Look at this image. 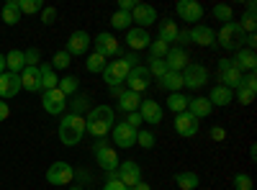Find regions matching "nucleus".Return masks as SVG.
Here are the masks:
<instances>
[{"label": "nucleus", "mask_w": 257, "mask_h": 190, "mask_svg": "<svg viewBox=\"0 0 257 190\" xmlns=\"http://www.w3.org/2000/svg\"><path fill=\"white\" fill-rule=\"evenodd\" d=\"M116 123V113L111 105H98V108H90L88 116H85V134H93L95 139H103L113 129Z\"/></svg>", "instance_id": "nucleus-1"}, {"label": "nucleus", "mask_w": 257, "mask_h": 190, "mask_svg": "<svg viewBox=\"0 0 257 190\" xmlns=\"http://www.w3.org/2000/svg\"><path fill=\"white\" fill-rule=\"evenodd\" d=\"M57 136L64 146H75L82 141L85 136V118L82 116H75V113H67L62 116L59 121V129H57Z\"/></svg>", "instance_id": "nucleus-2"}, {"label": "nucleus", "mask_w": 257, "mask_h": 190, "mask_svg": "<svg viewBox=\"0 0 257 190\" xmlns=\"http://www.w3.org/2000/svg\"><path fill=\"white\" fill-rule=\"evenodd\" d=\"M242 39H244V31L239 29V21H229L216 34V44H221V49L226 52H237L242 49Z\"/></svg>", "instance_id": "nucleus-3"}, {"label": "nucleus", "mask_w": 257, "mask_h": 190, "mask_svg": "<svg viewBox=\"0 0 257 190\" xmlns=\"http://www.w3.org/2000/svg\"><path fill=\"white\" fill-rule=\"evenodd\" d=\"M180 75H183V88H190V90H201L208 82V70L203 65H196V62H188Z\"/></svg>", "instance_id": "nucleus-4"}, {"label": "nucleus", "mask_w": 257, "mask_h": 190, "mask_svg": "<svg viewBox=\"0 0 257 190\" xmlns=\"http://www.w3.org/2000/svg\"><path fill=\"white\" fill-rule=\"evenodd\" d=\"M128 72H132V65L126 59H116V62H108L103 70V80L108 82V88H118L121 82H126Z\"/></svg>", "instance_id": "nucleus-5"}, {"label": "nucleus", "mask_w": 257, "mask_h": 190, "mask_svg": "<svg viewBox=\"0 0 257 190\" xmlns=\"http://www.w3.org/2000/svg\"><path fill=\"white\" fill-rule=\"evenodd\" d=\"M242 77H244V72H239L237 67H234V62H231L229 57L219 62V80H221L224 88L237 90V88L242 85Z\"/></svg>", "instance_id": "nucleus-6"}, {"label": "nucleus", "mask_w": 257, "mask_h": 190, "mask_svg": "<svg viewBox=\"0 0 257 190\" xmlns=\"http://www.w3.org/2000/svg\"><path fill=\"white\" fill-rule=\"evenodd\" d=\"M72 177H75V167L67 164V162H54L47 170V182L49 185H70Z\"/></svg>", "instance_id": "nucleus-7"}, {"label": "nucleus", "mask_w": 257, "mask_h": 190, "mask_svg": "<svg viewBox=\"0 0 257 190\" xmlns=\"http://www.w3.org/2000/svg\"><path fill=\"white\" fill-rule=\"evenodd\" d=\"M95 159H98V164L103 167L105 172H113L116 167H118V152L113 149V146H108L103 139H98V144H95Z\"/></svg>", "instance_id": "nucleus-8"}, {"label": "nucleus", "mask_w": 257, "mask_h": 190, "mask_svg": "<svg viewBox=\"0 0 257 190\" xmlns=\"http://www.w3.org/2000/svg\"><path fill=\"white\" fill-rule=\"evenodd\" d=\"M180 21H185V24H196L198 26V21L203 18V6L198 3V0H178V6H175Z\"/></svg>", "instance_id": "nucleus-9"}, {"label": "nucleus", "mask_w": 257, "mask_h": 190, "mask_svg": "<svg viewBox=\"0 0 257 190\" xmlns=\"http://www.w3.org/2000/svg\"><path fill=\"white\" fill-rule=\"evenodd\" d=\"M116 177L126 185V187H134L137 182H142V167L132 159H126V162H118L116 167Z\"/></svg>", "instance_id": "nucleus-10"}, {"label": "nucleus", "mask_w": 257, "mask_h": 190, "mask_svg": "<svg viewBox=\"0 0 257 190\" xmlns=\"http://www.w3.org/2000/svg\"><path fill=\"white\" fill-rule=\"evenodd\" d=\"M126 82H128V90L142 95V93L149 88V82H152V75H149V70H147L144 65H137V67H132V72H128Z\"/></svg>", "instance_id": "nucleus-11"}, {"label": "nucleus", "mask_w": 257, "mask_h": 190, "mask_svg": "<svg viewBox=\"0 0 257 190\" xmlns=\"http://www.w3.org/2000/svg\"><path fill=\"white\" fill-rule=\"evenodd\" d=\"M41 105H44V111H47V113L57 116V113H62L64 108H67V98L62 95L59 88H54V90H44V93H41Z\"/></svg>", "instance_id": "nucleus-12"}, {"label": "nucleus", "mask_w": 257, "mask_h": 190, "mask_svg": "<svg viewBox=\"0 0 257 190\" xmlns=\"http://www.w3.org/2000/svg\"><path fill=\"white\" fill-rule=\"evenodd\" d=\"M95 52L103 54L105 59H111V57H118V54H121V44H118V39H116L113 34L103 31V34H98V39H95Z\"/></svg>", "instance_id": "nucleus-13"}, {"label": "nucleus", "mask_w": 257, "mask_h": 190, "mask_svg": "<svg viewBox=\"0 0 257 190\" xmlns=\"http://www.w3.org/2000/svg\"><path fill=\"white\" fill-rule=\"evenodd\" d=\"M132 21L137 24V29H147V26L157 24V11L147 3H137L134 11H132Z\"/></svg>", "instance_id": "nucleus-14"}, {"label": "nucleus", "mask_w": 257, "mask_h": 190, "mask_svg": "<svg viewBox=\"0 0 257 190\" xmlns=\"http://www.w3.org/2000/svg\"><path fill=\"white\" fill-rule=\"evenodd\" d=\"M111 131H113V144H118V149H128V146L137 144V129H132V126L116 123Z\"/></svg>", "instance_id": "nucleus-15"}, {"label": "nucleus", "mask_w": 257, "mask_h": 190, "mask_svg": "<svg viewBox=\"0 0 257 190\" xmlns=\"http://www.w3.org/2000/svg\"><path fill=\"white\" fill-rule=\"evenodd\" d=\"M188 62H190V57H188V52L183 47H170V52L165 57V65H167L170 72H183Z\"/></svg>", "instance_id": "nucleus-16"}, {"label": "nucleus", "mask_w": 257, "mask_h": 190, "mask_svg": "<svg viewBox=\"0 0 257 190\" xmlns=\"http://www.w3.org/2000/svg\"><path fill=\"white\" fill-rule=\"evenodd\" d=\"M21 93V77L13 72H3L0 75V100H8L16 98Z\"/></svg>", "instance_id": "nucleus-17"}, {"label": "nucleus", "mask_w": 257, "mask_h": 190, "mask_svg": "<svg viewBox=\"0 0 257 190\" xmlns=\"http://www.w3.org/2000/svg\"><path fill=\"white\" fill-rule=\"evenodd\" d=\"M88 47H90V36H88V31H75L70 39H67V52L70 57H80V54H85L88 52Z\"/></svg>", "instance_id": "nucleus-18"}, {"label": "nucleus", "mask_w": 257, "mask_h": 190, "mask_svg": "<svg viewBox=\"0 0 257 190\" xmlns=\"http://www.w3.org/2000/svg\"><path fill=\"white\" fill-rule=\"evenodd\" d=\"M188 34H190V44H198V47H213L216 44V31L211 26H193Z\"/></svg>", "instance_id": "nucleus-19"}, {"label": "nucleus", "mask_w": 257, "mask_h": 190, "mask_svg": "<svg viewBox=\"0 0 257 190\" xmlns=\"http://www.w3.org/2000/svg\"><path fill=\"white\" fill-rule=\"evenodd\" d=\"M175 131H178L180 136H196V134H198V118L190 116L188 111L178 113V116H175Z\"/></svg>", "instance_id": "nucleus-20"}, {"label": "nucleus", "mask_w": 257, "mask_h": 190, "mask_svg": "<svg viewBox=\"0 0 257 190\" xmlns=\"http://www.w3.org/2000/svg\"><path fill=\"white\" fill-rule=\"evenodd\" d=\"M18 77H21V90H29V93H39L41 90V72H39V67H24Z\"/></svg>", "instance_id": "nucleus-21"}, {"label": "nucleus", "mask_w": 257, "mask_h": 190, "mask_svg": "<svg viewBox=\"0 0 257 190\" xmlns=\"http://www.w3.org/2000/svg\"><path fill=\"white\" fill-rule=\"evenodd\" d=\"M231 62L239 72H254L257 70V54H254V49H247V47L237 49V57H234Z\"/></svg>", "instance_id": "nucleus-22"}, {"label": "nucleus", "mask_w": 257, "mask_h": 190, "mask_svg": "<svg viewBox=\"0 0 257 190\" xmlns=\"http://www.w3.org/2000/svg\"><path fill=\"white\" fill-rule=\"evenodd\" d=\"M126 44H128L132 52H142V49H147L149 44H152V39H149L147 29H128L126 31Z\"/></svg>", "instance_id": "nucleus-23"}, {"label": "nucleus", "mask_w": 257, "mask_h": 190, "mask_svg": "<svg viewBox=\"0 0 257 190\" xmlns=\"http://www.w3.org/2000/svg\"><path fill=\"white\" fill-rule=\"evenodd\" d=\"M139 116H142L144 123H160L162 121V105L157 100H142Z\"/></svg>", "instance_id": "nucleus-24"}, {"label": "nucleus", "mask_w": 257, "mask_h": 190, "mask_svg": "<svg viewBox=\"0 0 257 190\" xmlns=\"http://www.w3.org/2000/svg\"><path fill=\"white\" fill-rule=\"evenodd\" d=\"M142 105V95L139 93H132V90H121L118 93V111L123 113H137Z\"/></svg>", "instance_id": "nucleus-25"}, {"label": "nucleus", "mask_w": 257, "mask_h": 190, "mask_svg": "<svg viewBox=\"0 0 257 190\" xmlns=\"http://www.w3.org/2000/svg\"><path fill=\"white\" fill-rule=\"evenodd\" d=\"M211 111H213V105H211V103H208V98H203V95L190 98V100H188V113H190V116H196L198 121H201V118H206V116H211Z\"/></svg>", "instance_id": "nucleus-26"}, {"label": "nucleus", "mask_w": 257, "mask_h": 190, "mask_svg": "<svg viewBox=\"0 0 257 190\" xmlns=\"http://www.w3.org/2000/svg\"><path fill=\"white\" fill-rule=\"evenodd\" d=\"M234 100V90L224 88V85H216L211 93H208V103L211 105H219V108H224V105H229Z\"/></svg>", "instance_id": "nucleus-27"}, {"label": "nucleus", "mask_w": 257, "mask_h": 190, "mask_svg": "<svg viewBox=\"0 0 257 190\" xmlns=\"http://www.w3.org/2000/svg\"><path fill=\"white\" fill-rule=\"evenodd\" d=\"M26 67V57L21 49H13L6 54V72H13V75H21V70Z\"/></svg>", "instance_id": "nucleus-28"}, {"label": "nucleus", "mask_w": 257, "mask_h": 190, "mask_svg": "<svg viewBox=\"0 0 257 190\" xmlns=\"http://www.w3.org/2000/svg\"><path fill=\"white\" fill-rule=\"evenodd\" d=\"M0 18H3L6 26H16L21 21V8H18V0H6L3 6V13H0Z\"/></svg>", "instance_id": "nucleus-29"}, {"label": "nucleus", "mask_w": 257, "mask_h": 190, "mask_svg": "<svg viewBox=\"0 0 257 190\" xmlns=\"http://www.w3.org/2000/svg\"><path fill=\"white\" fill-rule=\"evenodd\" d=\"M178 24H175V21H170V18H162L160 21V36L157 39H162L165 41V44H173V41L178 39Z\"/></svg>", "instance_id": "nucleus-30"}, {"label": "nucleus", "mask_w": 257, "mask_h": 190, "mask_svg": "<svg viewBox=\"0 0 257 190\" xmlns=\"http://www.w3.org/2000/svg\"><path fill=\"white\" fill-rule=\"evenodd\" d=\"M160 88L167 93H180L183 90V75L180 72H167L165 77H160Z\"/></svg>", "instance_id": "nucleus-31"}, {"label": "nucleus", "mask_w": 257, "mask_h": 190, "mask_svg": "<svg viewBox=\"0 0 257 190\" xmlns=\"http://www.w3.org/2000/svg\"><path fill=\"white\" fill-rule=\"evenodd\" d=\"M254 0H247V13L242 16V21H239V29L244 31V34H254V29H257V18H254Z\"/></svg>", "instance_id": "nucleus-32"}, {"label": "nucleus", "mask_w": 257, "mask_h": 190, "mask_svg": "<svg viewBox=\"0 0 257 190\" xmlns=\"http://www.w3.org/2000/svg\"><path fill=\"white\" fill-rule=\"evenodd\" d=\"M39 72H41V93H44V90H54L59 85V80H57L52 65H39Z\"/></svg>", "instance_id": "nucleus-33"}, {"label": "nucleus", "mask_w": 257, "mask_h": 190, "mask_svg": "<svg viewBox=\"0 0 257 190\" xmlns=\"http://www.w3.org/2000/svg\"><path fill=\"white\" fill-rule=\"evenodd\" d=\"M175 185H178L180 190H196V187L201 185V180H198L196 172H178V175H175Z\"/></svg>", "instance_id": "nucleus-34"}, {"label": "nucleus", "mask_w": 257, "mask_h": 190, "mask_svg": "<svg viewBox=\"0 0 257 190\" xmlns=\"http://www.w3.org/2000/svg\"><path fill=\"white\" fill-rule=\"evenodd\" d=\"M105 65H108V59H105L103 54H98V52H93V54L88 57V62H85V70L93 72V75H103Z\"/></svg>", "instance_id": "nucleus-35"}, {"label": "nucleus", "mask_w": 257, "mask_h": 190, "mask_svg": "<svg viewBox=\"0 0 257 190\" xmlns=\"http://www.w3.org/2000/svg\"><path fill=\"white\" fill-rule=\"evenodd\" d=\"M188 100H190V98H185L183 93H170V98H167V108L178 116V113L188 111Z\"/></svg>", "instance_id": "nucleus-36"}, {"label": "nucleus", "mask_w": 257, "mask_h": 190, "mask_svg": "<svg viewBox=\"0 0 257 190\" xmlns=\"http://www.w3.org/2000/svg\"><path fill=\"white\" fill-rule=\"evenodd\" d=\"M57 88L62 90L64 98H67V95H75L77 88H80V80H77L75 75H67V77H62V80H59V85H57Z\"/></svg>", "instance_id": "nucleus-37"}, {"label": "nucleus", "mask_w": 257, "mask_h": 190, "mask_svg": "<svg viewBox=\"0 0 257 190\" xmlns=\"http://www.w3.org/2000/svg\"><path fill=\"white\" fill-rule=\"evenodd\" d=\"M111 26L118 29V31H128V29H132V13L116 11V13L111 16Z\"/></svg>", "instance_id": "nucleus-38"}, {"label": "nucleus", "mask_w": 257, "mask_h": 190, "mask_svg": "<svg viewBox=\"0 0 257 190\" xmlns=\"http://www.w3.org/2000/svg\"><path fill=\"white\" fill-rule=\"evenodd\" d=\"M147 49H149V54H152V59H165L167 52H170V44H165L162 39H155Z\"/></svg>", "instance_id": "nucleus-39"}, {"label": "nucleus", "mask_w": 257, "mask_h": 190, "mask_svg": "<svg viewBox=\"0 0 257 190\" xmlns=\"http://www.w3.org/2000/svg\"><path fill=\"white\" fill-rule=\"evenodd\" d=\"M213 18H216V21H224V24L234 21V11H231V6H226V3L213 6Z\"/></svg>", "instance_id": "nucleus-40"}, {"label": "nucleus", "mask_w": 257, "mask_h": 190, "mask_svg": "<svg viewBox=\"0 0 257 190\" xmlns=\"http://www.w3.org/2000/svg\"><path fill=\"white\" fill-rule=\"evenodd\" d=\"M18 8H21V16L24 13H39V11H44V3H41V0H18Z\"/></svg>", "instance_id": "nucleus-41"}, {"label": "nucleus", "mask_w": 257, "mask_h": 190, "mask_svg": "<svg viewBox=\"0 0 257 190\" xmlns=\"http://www.w3.org/2000/svg\"><path fill=\"white\" fill-rule=\"evenodd\" d=\"M149 75H155V77H165L170 70H167V65H165V59H152L149 57Z\"/></svg>", "instance_id": "nucleus-42"}, {"label": "nucleus", "mask_w": 257, "mask_h": 190, "mask_svg": "<svg viewBox=\"0 0 257 190\" xmlns=\"http://www.w3.org/2000/svg\"><path fill=\"white\" fill-rule=\"evenodd\" d=\"M137 144L142 146V149H152V146H155V134L152 131H137Z\"/></svg>", "instance_id": "nucleus-43"}, {"label": "nucleus", "mask_w": 257, "mask_h": 190, "mask_svg": "<svg viewBox=\"0 0 257 190\" xmlns=\"http://www.w3.org/2000/svg\"><path fill=\"white\" fill-rule=\"evenodd\" d=\"M70 54L67 52H57L54 54V59H52V70H67L70 67Z\"/></svg>", "instance_id": "nucleus-44"}, {"label": "nucleus", "mask_w": 257, "mask_h": 190, "mask_svg": "<svg viewBox=\"0 0 257 190\" xmlns=\"http://www.w3.org/2000/svg\"><path fill=\"white\" fill-rule=\"evenodd\" d=\"M234 98H237L242 105H249V103L254 100V90H249V88L239 85V88H237V93H234Z\"/></svg>", "instance_id": "nucleus-45"}, {"label": "nucleus", "mask_w": 257, "mask_h": 190, "mask_svg": "<svg viewBox=\"0 0 257 190\" xmlns=\"http://www.w3.org/2000/svg\"><path fill=\"white\" fill-rule=\"evenodd\" d=\"M234 187H237V190H252V177L239 172L237 177H234Z\"/></svg>", "instance_id": "nucleus-46"}, {"label": "nucleus", "mask_w": 257, "mask_h": 190, "mask_svg": "<svg viewBox=\"0 0 257 190\" xmlns=\"http://www.w3.org/2000/svg\"><path fill=\"white\" fill-rule=\"evenodd\" d=\"M24 57H26V67H39V59H41L39 49H26Z\"/></svg>", "instance_id": "nucleus-47"}, {"label": "nucleus", "mask_w": 257, "mask_h": 190, "mask_svg": "<svg viewBox=\"0 0 257 190\" xmlns=\"http://www.w3.org/2000/svg\"><path fill=\"white\" fill-rule=\"evenodd\" d=\"M54 18H57V8H44V11H41V24L52 26V24H54Z\"/></svg>", "instance_id": "nucleus-48"}, {"label": "nucleus", "mask_w": 257, "mask_h": 190, "mask_svg": "<svg viewBox=\"0 0 257 190\" xmlns=\"http://www.w3.org/2000/svg\"><path fill=\"white\" fill-rule=\"evenodd\" d=\"M67 105H72V113H75V116H80V113L85 111V105H88V98H85V95H80L75 103H67Z\"/></svg>", "instance_id": "nucleus-49"}, {"label": "nucleus", "mask_w": 257, "mask_h": 190, "mask_svg": "<svg viewBox=\"0 0 257 190\" xmlns=\"http://www.w3.org/2000/svg\"><path fill=\"white\" fill-rule=\"evenodd\" d=\"M123 123L139 131V123H144V121H142V116H139V111H137V113H126V121H123Z\"/></svg>", "instance_id": "nucleus-50"}, {"label": "nucleus", "mask_w": 257, "mask_h": 190, "mask_svg": "<svg viewBox=\"0 0 257 190\" xmlns=\"http://www.w3.org/2000/svg\"><path fill=\"white\" fill-rule=\"evenodd\" d=\"M242 85H244V88H249V90H254V93H257V75H254V72H247V75H244V77H242Z\"/></svg>", "instance_id": "nucleus-51"}, {"label": "nucleus", "mask_w": 257, "mask_h": 190, "mask_svg": "<svg viewBox=\"0 0 257 190\" xmlns=\"http://www.w3.org/2000/svg\"><path fill=\"white\" fill-rule=\"evenodd\" d=\"M103 190H128L121 180H105V185H103Z\"/></svg>", "instance_id": "nucleus-52"}, {"label": "nucleus", "mask_w": 257, "mask_h": 190, "mask_svg": "<svg viewBox=\"0 0 257 190\" xmlns=\"http://www.w3.org/2000/svg\"><path fill=\"white\" fill-rule=\"evenodd\" d=\"M211 139L213 141H224L226 139V131L221 129V126H213V129H211Z\"/></svg>", "instance_id": "nucleus-53"}, {"label": "nucleus", "mask_w": 257, "mask_h": 190, "mask_svg": "<svg viewBox=\"0 0 257 190\" xmlns=\"http://www.w3.org/2000/svg\"><path fill=\"white\" fill-rule=\"evenodd\" d=\"M134 0H118V11H123V13H132L134 11Z\"/></svg>", "instance_id": "nucleus-54"}, {"label": "nucleus", "mask_w": 257, "mask_h": 190, "mask_svg": "<svg viewBox=\"0 0 257 190\" xmlns=\"http://www.w3.org/2000/svg\"><path fill=\"white\" fill-rule=\"evenodd\" d=\"M11 116V108H8V103L6 100H0V123H3L6 118Z\"/></svg>", "instance_id": "nucleus-55"}, {"label": "nucleus", "mask_w": 257, "mask_h": 190, "mask_svg": "<svg viewBox=\"0 0 257 190\" xmlns=\"http://www.w3.org/2000/svg\"><path fill=\"white\" fill-rule=\"evenodd\" d=\"M175 41H178L180 47H183V44H190V34H188V31H178V39H175Z\"/></svg>", "instance_id": "nucleus-56"}, {"label": "nucleus", "mask_w": 257, "mask_h": 190, "mask_svg": "<svg viewBox=\"0 0 257 190\" xmlns=\"http://www.w3.org/2000/svg\"><path fill=\"white\" fill-rule=\"evenodd\" d=\"M242 41L247 44V49H254V44H257V36H254V34H244V39H242Z\"/></svg>", "instance_id": "nucleus-57"}, {"label": "nucleus", "mask_w": 257, "mask_h": 190, "mask_svg": "<svg viewBox=\"0 0 257 190\" xmlns=\"http://www.w3.org/2000/svg\"><path fill=\"white\" fill-rule=\"evenodd\" d=\"M128 190H152V185H147V182L142 180V182H137L134 187H128Z\"/></svg>", "instance_id": "nucleus-58"}, {"label": "nucleus", "mask_w": 257, "mask_h": 190, "mask_svg": "<svg viewBox=\"0 0 257 190\" xmlns=\"http://www.w3.org/2000/svg\"><path fill=\"white\" fill-rule=\"evenodd\" d=\"M6 72V54H0V75Z\"/></svg>", "instance_id": "nucleus-59"}, {"label": "nucleus", "mask_w": 257, "mask_h": 190, "mask_svg": "<svg viewBox=\"0 0 257 190\" xmlns=\"http://www.w3.org/2000/svg\"><path fill=\"white\" fill-rule=\"evenodd\" d=\"M70 190H82V187H77V185H72V187H70Z\"/></svg>", "instance_id": "nucleus-60"}]
</instances>
